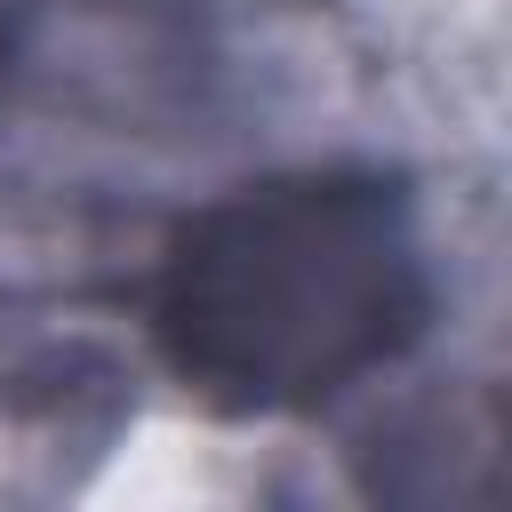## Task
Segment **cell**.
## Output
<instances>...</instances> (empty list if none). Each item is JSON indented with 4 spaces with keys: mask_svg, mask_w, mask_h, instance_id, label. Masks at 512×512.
Returning <instances> with one entry per match:
<instances>
[{
    "mask_svg": "<svg viewBox=\"0 0 512 512\" xmlns=\"http://www.w3.org/2000/svg\"><path fill=\"white\" fill-rule=\"evenodd\" d=\"M160 328L184 376L240 400H312L416 328V272L376 184H280L208 216L168 272Z\"/></svg>",
    "mask_w": 512,
    "mask_h": 512,
    "instance_id": "obj_1",
    "label": "cell"
}]
</instances>
